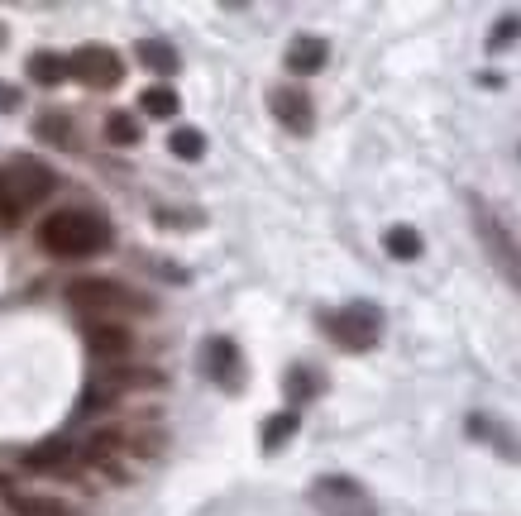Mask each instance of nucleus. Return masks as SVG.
<instances>
[{"label":"nucleus","instance_id":"39448f33","mask_svg":"<svg viewBox=\"0 0 521 516\" xmlns=\"http://www.w3.org/2000/svg\"><path fill=\"white\" fill-rule=\"evenodd\" d=\"M321 325H326V335L340 344V349L364 354V349H373L378 335H383V311H378L373 301H349V306H340V311L321 316Z\"/></svg>","mask_w":521,"mask_h":516},{"label":"nucleus","instance_id":"0eeeda50","mask_svg":"<svg viewBox=\"0 0 521 516\" xmlns=\"http://www.w3.org/2000/svg\"><path fill=\"white\" fill-rule=\"evenodd\" d=\"M67 72H72L82 86H96V91H110V86L125 82V63H120V53L106 48V43H87V48H77V53L67 58Z\"/></svg>","mask_w":521,"mask_h":516},{"label":"nucleus","instance_id":"a211bd4d","mask_svg":"<svg viewBox=\"0 0 521 516\" xmlns=\"http://www.w3.org/2000/svg\"><path fill=\"white\" fill-rule=\"evenodd\" d=\"M383 249L392 258H402V263H412V258H421V235H416L412 225H388L383 230Z\"/></svg>","mask_w":521,"mask_h":516},{"label":"nucleus","instance_id":"dca6fc26","mask_svg":"<svg viewBox=\"0 0 521 516\" xmlns=\"http://www.w3.org/2000/svg\"><path fill=\"white\" fill-rule=\"evenodd\" d=\"M29 77H34V82L39 86H58V82H67V77H72V72H67V58L63 53H34V58H29Z\"/></svg>","mask_w":521,"mask_h":516},{"label":"nucleus","instance_id":"9d476101","mask_svg":"<svg viewBox=\"0 0 521 516\" xmlns=\"http://www.w3.org/2000/svg\"><path fill=\"white\" fill-rule=\"evenodd\" d=\"M130 344H134V335L120 321H91L87 325V349L96 359H120V354H130Z\"/></svg>","mask_w":521,"mask_h":516},{"label":"nucleus","instance_id":"6e6552de","mask_svg":"<svg viewBox=\"0 0 521 516\" xmlns=\"http://www.w3.org/2000/svg\"><path fill=\"white\" fill-rule=\"evenodd\" d=\"M201 364H206V378L216 387H225V392H239L244 387V354H239L235 340H225V335L206 340L201 344Z\"/></svg>","mask_w":521,"mask_h":516},{"label":"nucleus","instance_id":"20e7f679","mask_svg":"<svg viewBox=\"0 0 521 516\" xmlns=\"http://www.w3.org/2000/svg\"><path fill=\"white\" fill-rule=\"evenodd\" d=\"M306 502L321 516H378V502L364 493L359 478L349 473H321L311 488H306Z\"/></svg>","mask_w":521,"mask_h":516},{"label":"nucleus","instance_id":"423d86ee","mask_svg":"<svg viewBox=\"0 0 521 516\" xmlns=\"http://www.w3.org/2000/svg\"><path fill=\"white\" fill-rule=\"evenodd\" d=\"M469 211H474V235H478V244L488 249L493 268H498V273L512 282V287H521V249H517V239L507 235V225H502L498 215L488 211L478 196L469 201Z\"/></svg>","mask_w":521,"mask_h":516},{"label":"nucleus","instance_id":"412c9836","mask_svg":"<svg viewBox=\"0 0 521 516\" xmlns=\"http://www.w3.org/2000/svg\"><path fill=\"white\" fill-rule=\"evenodd\" d=\"M67 459H72V445H67V440H48V445L24 454L29 469H58V464H67Z\"/></svg>","mask_w":521,"mask_h":516},{"label":"nucleus","instance_id":"f3484780","mask_svg":"<svg viewBox=\"0 0 521 516\" xmlns=\"http://www.w3.org/2000/svg\"><path fill=\"white\" fill-rule=\"evenodd\" d=\"M297 426H302V416H297V411H278V416H268V421H263V450H268V454L283 450L287 440L297 435Z\"/></svg>","mask_w":521,"mask_h":516},{"label":"nucleus","instance_id":"ddd939ff","mask_svg":"<svg viewBox=\"0 0 521 516\" xmlns=\"http://www.w3.org/2000/svg\"><path fill=\"white\" fill-rule=\"evenodd\" d=\"M0 497L20 516H77V507H67L58 497H34V493H15V488H0Z\"/></svg>","mask_w":521,"mask_h":516},{"label":"nucleus","instance_id":"6ab92c4d","mask_svg":"<svg viewBox=\"0 0 521 516\" xmlns=\"http://www.w3.org/2000/svg\"><path fill=\"white\" fill-rule=\"evenodd\" d=\"M168 149H173V158H182V163H201V158H206V134L182 125L168 134Z\"/></svg>","mask_w":521,"mask_h":516},{"label":"nucleus","instance_id":"2eb2a0df","mask_svg":"<svg viewBox=\"0 0 521 516\" xmlns=\"http://www.w3.org/2000/svg\"><path fill=\"white\" fill-rule=\"evenodd\" d=\"M283 387H287V407H306V402H311V397H316L326 383H321V378H316L306 364H297V368H287Z\"/></svg>","mask_w":521,"mask_h":516},{"label":"nucleus","instance_id":"b1692460","mask_svg":"<svg viewBox=\"0 0 521 516\" xmlns=\"http://www.w3.org/2000/svg\"><path fill=\"white\" fill-rule=\"evenodd\" d=\"M517 39H521V20H517V15H502L498 29L488 34V53H502V48H512Z\"/></svg>","mask_w":521,"mask_h":516},{"label":"nucleus","instance_id":"4468645a","mask_svg":"<svg viewBox=\"0 0 521 516\" xmlns=\"http://www.w3.org/2000/svg\"><path fill=\"white\" fill-rule=\"evenodd\" d=\"M134 58L149 72H163V77H173L177 67H182V58H177V48L168 39H139L134 43Z\"/></svg>","mask_w":521,"mask_h":516},{"label":"nucleus","instance_id":"393cba45","mask_svg":"<svg viewBox=\"0 0 521 516\" xmlns=\"http://www.w3.org/2000/svg\"><path fill=\"white\" fill-rule=\"evenodd\" d=\"M20 106V91L15 86H0V110H15Z\"/></svg>","mask_w":521,"mask_h":516},{"label":"nucleus","instance_id":"a878e982","mask_svg":"<svg viewBox=\"0 0 521 516\" xmlns=\"http://www.w3.org/2000/svg\"><path fill=\"white\" fill-rule=\"evenodd\" d=\"M0 43H5V29H0Z\"/></svg>","mask_w":521,"mask_h":516},{"label":"nucleus","instance_id":"7ed1b4c3","mask_svg":"<svg viewBox=\"0 0 521 516\" xmlns=\"http://www.w3.org/2000/svg\"><path fill=\"white\" fill-rule=\"evenodd\" d=\"M67 301H72L82 316H91V321H110V316H125V311H153L149 297H134L120 282H106V278L72 282V287H67Z\"/></svg>","mask_w":521,"mask_h":516},{"label":"nucleus","instance_id":"f257e3e1","mask_svg":"<svg viewBox=\"0 0 521 516\" xmlns=\"http://www.w3.org/2000/svg\"><path fill=\"white\" fill-rule=\"evenodd\" d=\"M39 244L53 258H87V254H101L110 244V225L106 215L96 211H53L39 225Z\"/></svg>","mask_w":521,"mask_h":516},{"label":"nucleus","instance_id":"4be33fe9","mask_svg":"<svg viewBox=\"0 0 521 516\" xmlns=\"http://www.w3.org/2000/svg\"><path fill=\"white\" fill-rule=\"evenodd\" d=\"M106 139H110V144H120V149L139 144V120H134V115H125V110L106 115Z\"/></svg>","mask_w":521,"mask_h":516},{"label":"nucleus","instance_id":"1a4fd4ad","mask_svg":"<svg viewBox=\"0 0 521 516\" xmlns=\"http://www.w3.org/2000/svg\"><path fill=\"white\" fill-rule=\"evenodd\" d=\"M268 110H273V120H278L287 134H297V139H306V134L316 129V106H311V96H306L302 86H278V91L268 96Z\"/></svg>","mask_w":521,"mask_h":516},{"label":"nucleus","instance_id":"5701e85b","mask_svg":"<svg viewBox=\"0 0 521 516\" xmlns=\"http://www.w3.org/2000/svg\"><path fill=\"white\" fill-rule=\"evenodd\" d=\"M34 134H44L48 144H72V120H67V115H53V110H48V115H39V120H34Z\"/></svg>","mask_w":521,"mask_h":516},{"label":"nucleus","instance_id":"9b49d317","mask_svg":"<svg viewBox=\"0 0 521 516\" xmlns=\"http://www.w3.org/2000/svg\"><path fill=\"white\" fill-rule=\"evenodd\" d=\"M330 58V43L316 39V34H297V39L287 43V67L297 72V77H311V72H321Z\"/></svg>","mask_w":521,"mask_h":516},{"label":"nucleus","instance_id":"f03ea898","mask_svg":"<svg viewBox=\"0 0 521 516\" xmlns=\"http://www.w3.org/2000/svg\"><path fill=\"white\" fill-rule=\"evenodd\" d=\"M58 187V177L39 158H15L0 168V225H15L24 211H34L48 192Z\"/></svg>","mask_w":521,"mask_h":516},{"label":"nucleus","instance_id":"aec40b11","mask_svg":"<svg viewBox=\"0 0 521 516\" xmlns=\"http://www.w3.org/2000/svg\"><path fill=\"white\" fill-rule=\"evenodd\" d=\"M139 106H144V115H153V120H173L182 101H177L173 86H149V91L139 96Z\"/></svg>","mask_w":521,"mask_h":516},{"label":"nucleus","instance_id":"f8f14e48","mask_svg":"<svg viewBox=\"0 0 521 516\" xmlns=\"http://www.w3.org/2000/svg\"><path fill=\"white\" fill-rule=\"evenodd\" d=\"M464 426H469V435H474V440H488V445H493L502 459H521V440L507 426H498L493 416H469Z\"/></svg>","mask_w":521,"mask_h":516}]
</instances>
